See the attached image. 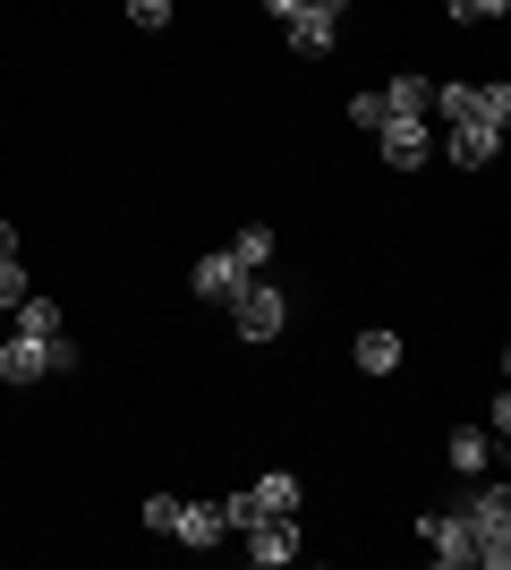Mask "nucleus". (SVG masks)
<instances>
[{
	"instance_id": "nucleus-2",
	"label": "nucleus",
	"mask_w": 511,
	"mask_h": 570,
	"mask_svg": "<svg viewBox=\"0 0 511 570\" xmlns=\"http://www.w3.org/2000/svg\"><path fill=\"white\" fill-rule=\"evenodd\" d=\"M222 307H230V324H239V341H273V333H282V324H291V298H282V289H273V282H256V273H247V282L230 289Z\"/></svg>"
},
{
	"instance_id": "nucleus-3",
	"label": "nucleus",
	"mask_w": 511,
	"mask_h": 570,
	"mask_svg": "<svg viewBox=\"0 0 511 570\" xmlns=\"http://www.w3.org/2000/svg\"><path fill=\"white\" fill-rule=\"evenodd\" d=\"M417 546H426L435 570H469V546H478V537H469L461 502H452V511H417Z\"/></svg>"
},
{
	"instance_id": "nucleus-18",
	"label": "nucleus",
	"mask_w": 511,
	"mask_h": 570,
	"mask_svg": "<svg viewBox=\"0 0 511 570\" xmlns=\"http://www.w3.org/2000/svg\"><path fill=\"white\" fill-rule=\"evenodd\" d=\"M384 95H375V86H358V95H350V128H366V137H375V128H384Z\"/></svg>"
},
{
	"instance_id": "nucleus-19",
	"label": "nucleus",
	"mask_w": 511,
	"mask_h": 570,
	"mask_svg": "<svg viewBox=\"0 0 511 570\" xmlns=\"http://www.w3.org/2000/svg\"><path fill=\"white\" fill-rule=\"evenodd\" d=\"M435 111H443V128H452V119H469V77H452V86H435Z\"/></svg>"
},
{
	"instance_id": "nucleus-12",
	"label": "nucleus",
	"mask_w": 511,
	"mask_h": 570,
	"mask_svg": "<svg viewBox=\"0 0 511 570\" xmlns=\"http://www.w3.org/2000/svg\"><path fill=\"white\" fill-rule=\"evenodd\" d=\"M35 375H51V366H43V341H0V383H35Z\"/></svg>"
},
{
	"instance_id": "nucleus-7",
	"label": "nucleus",
	"mask_w": 511,
	"mask_h": 570,
	"mask_svg": "<svg viewBox=\"0 0 511 570\" xmlns=\"http://www.w3.org/2000/svg\"><path fill=\"white\" fill-rule=\"evenodd\" d=\"M239 282H247V273L230 264V247H214V256H196V273H188V289L205 298V307H222V298H230Z\"/></svg>"
},
{
	"instance_id": "nucleus-8",
	"label": "nucleus",
	"mask_w": 511,
	"mask_h": 570,
	"mask_svg": "<svg viewBox=\"0 0 511 570\" xmlns=\"http://www.w3.org/2000/svg\"><path fill=\"white\" fill-rule=\"evenodd\" d=\"M247 502H256V520H298V476L291 469H265L256 485H247Z\"/></svg>"
},
{
	"instance_id": "nucleus-22",
	"label": "nucleus",
	"mask_w": 511,
	"mask_h": 570,
	"mask_svg": "<svg viewBox=\"0 0 511 570\" xmlns=\"http://www.w3.org/2000/svg\"><path fill=\"white\" fill-rule=\"evenodd\" d=\"M43 366H51V375H69V366H77V341H69V324H60V333L43 341Z\"/></svg>"
},
{
	"instance_id": "nucleus-23",
	"label": "nucleus",
	"mask_w": 511,
	"mask_h": 570,
	"mask_svg": "<svg viewBox=\"0 0 511 570\" xmlns=\"http://www.w3.org/2000/svg\"><path fill=\"white\" fill-rule=\"evenodd\" d=\"M443 9H452V18H461V26H478V18H503L511 0H443Z\"/></svg>"
},
{
	"instance_id": "nucleus-20",
	"label": "nucleus",
	"mask_w": 511,
	"mask_h": 570,
	"mask_svg": "<svg viewBox=\"0 0 511 570\" xmlns=\"http://www.w3.org/2000/svg\"><path fill=\"white\" fill-rule=\"evenodd\" d=\"M137 520H146L154 537H170V520H179V494H146V511H137Z\"/></svg>"
},
{
	"instance_id": "nucleus-21",
	"label": "nucleus",
	"mask_w": 511,
	"mask_h": 570,
	"mask_svg": "<svg viewBox=\"0 0 511 570\" xmlns=\"http://www.w3.org/2000/svg\"><path fill=\"white\" fill-rule=\"evenodd\" d=\"M26 289H35V282H26V264H18V256H0V307H18Z\"/></svg>"
},
{
	"instance_id": "nucleus-4",
	"label": "nucleus",
	"mask_w": 511,
	"mask_h": 570,
	"mask_svg": "<svg viewBox=\"0 0 511 570\" xmlns=\"http://www.w3.org/2000/svg\"><path fill=\"white\" fill-rule=\"evenodd\" d=\"M239 546H247V562L282 570V562H298V520H256V528H239Z\"/></svg>"
},
{
	"instance_id": "nucleus-27",
	"label": "nucleus",
	"mask_w": 511,
	"mask_h": 570,
	"mask_svg": "<svg viewBox=\"0 0 511 570\" xmlns=\"http://www.w3.org/2000/svg\"><path fill=\"white\" fill-rule=\"evenodd\" d=\"M307 9H324V18H341V9H350V0H307Z\"/></svg>"
},
{
	"instance_id": "nucleus-6",
	"label": "nucleus",
	"mask_w": 511,
	"mask_h": 570,
	"mask_svg": "<svg viewBox=\"0 0 511 570\" xmlns=\"http://www.w3.org/2000/svg\"><path fill=\"white\" fill-rule=\"evenodd\" d=\"M494 145H503V128H487V119H452L443 154H452L461 170H487V163H494Z\"/></svg>"
},
{
	"instance_id": "nucleus-26",
	"label": "nucleus",
	"mask_w": 511,
	"mask_h": 570,
	"mask_svg": "<svg viewBox=\"0 0 511 570\" xmlns=\"http://www.w3.org/2000/svg\"><path fill=\"white\" fill-rule=\"evenodd\" d=\"M0 256H18V230H9V222H0Z\"/></svg>"
},
{
	"instance_id": "nucleus-5",
	"label": "nucleus",
	"mask_w": 511,
	"mask_h": 570,
	"mask_svg": "<svg viewBox=\"0 0 511 570\" xmlns=\"http://www.w3.org/2000/svg\"><path fill=\"white\" fill-rule=\"evenodd\" d=\"M375 154H384L392 170H417L426 163V119H384V128H375Z\"/></svg>"
},
{
	"instance_id": "nucleus-10",
	"label": "nucleus",
	"mask_w": 511,
	"mask_h": 570,
	"mask_svg": "<svg viewBox=\"0 0 511 570\" xmlns=\"http://www.w3.org/2000/svg\"><path fill=\"white\" fill-rule=\"evenodd\" d=\"M443 460H452L461 476H487V460H494V434H487V426H452V434H443Z\"/></svg>"
},
{
	"instance_id": "nucleus-14",
	"label": "nucleus",
	"mask_w": 511,
	"mask_h": 570,
	"mask_svg": "<svg viewBox=\"0 0 511 570\" xmlns=\"http://www.w3.org/2000/svg\"><path fill=\"white\" fill-rule=\"evenodd\" d=\"M384 95L392 119H426V77H392V86H375Z\"/></svg>"
},
{
	"instance_id": "nucleus-13",
	"label": "nucleus",
	"mask_w": 511,
	"mask_h": 570,
	"mask_svg": "<svg viewBox=\"0 0 511 570\" xmlns=\"http://www.w3.org/2000/svg\"><path fill=\"white\" fill-rule=\"evenodd\" d=\"M18 333H26V341H51V333H60V298L26 289V298H18Z\"/></svg>"
},
{
	"instance_id": "nucleus-15",
	"label": "nucleus",
	"mask_w": 511,
	"mask_h": 570,
	"mask_svg": "<svg viewBox=\"0 0 511 570\" xmlns=\"http://www.w3.org/2000/svg\"><path fill=\"white\" fill-rule=\"evenodd\" d=\"M230 264H239V273H265V264H273V230H265V222H247V230L230 238Z\"/></svg>"
},
{
	"instance_id": "nucleus-1",
	"label": "nucleus",
	"mask_w": 511,
	"mask_h": 570,
	"mask_svg": "<svg viewBox=\"0 0 511 570\" xmlns=\"http://www.w3.org/2000/svg\"><path fill=\"white\" fill-rule=\"evenodd\" d=\"M461 520H469V562L478 570H511V485L503 476H469V494H461Z\"/></svg>"
},
{
	"instance_id": "nucleus-17",
	"label": "nucleus",
	"mask_w": 511,
	"mask_h": 570,
	"mask_svg": "<svg viewBox=\"0 0 511 570\" xmlns=\"http://www.w3.org/2000/svg\"><path fill=\"white\" fill-rule=\"evenodd\" d=\"M469 119H487V128L511 119V86H503V77H494V86H469Z\"/></svg>"
},
{
	"instance_id": "nucleus-25",
	"label": "nucleus",
	"mask_w": 511,
	"mask_h": 570,
	"mask_svg": "<svg viewBox=\"0 0 511 570\" xmlns=\"http://www.w3.org/2000/svg\"><path fill=\"white\" fill-rule=\"evenodd\" d=\"M265 9H273V18H291V9H307V0H265Z\"/></svg>"
},
{
	"instance_id": "nucleus-16",
	"label": "nucleus",
	"mask_w": 511,
	"mask_h": 570,
	"mask_svg": "<svg viewBox=\"0 0 511 570\" xmlns=\"http://www.w3.org/2000/svg\"><path fill=\"white\" fill-rule=\"evenodd\" d=\"M401 366V333H358V375H392Z\"/></svg>"
},
{
	"instance_id": "nucleus-9",
	"label": "nucleus",
	"mask_w": 511,
	"mask_h": 570,
	"mask_svg": "<svg viewBox=\"0 0 511 570\" xmlns=\"http://www.w3.org/2000/svg\"><path fill=\"white\" fill-rule=\"evenodd\" d=\"M170 537H179V546H222V537H230V528H222V502H179V520H170Z\"/></svg>"
},
{
	"instance_id": "nucleus-24",
	"label": "nucleus",
	"mask_w": 511,
	"mask_h": 570,
	"mask_svg": "<svg viewBox=\"0 0 511 570\" xmlns=\"http://www.w3.org/2000/svg\"><path fill=\"white\" fill-rule=\"evenodd\" d=\"M128 18L146 26V35H163V26H170V0H128Z\"/></svg>"
},
{
	"instance_id": "nucleus-11",
	"label": "nucleus",
	"mask_w": 511,
	"mask_h": 570,
	"mask_svg": "<svg viewBox=\"0 0 511 570\" xmlns=\"http://www.w3.org/2000/svg\"><path fill=\"white\" fill-rule=\"evenodd\" d=\"M291 51H307V60H316V51H333V35H341V18H324V9H291Z\"/></svg>"
}]
</instances>
